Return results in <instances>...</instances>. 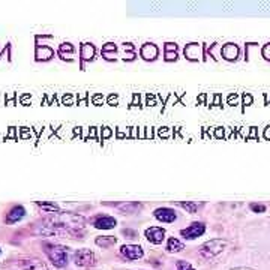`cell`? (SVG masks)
Masks as SVG:
<instances>
[{"mask_svg": "<svg viewBox=\"0 0 270 270\" xmlns=\"http://www.w3.org/2000/svg\"><path fill=\"white\" fill-rule=\"evenodd\" d=\"M44 251H45L47 257L50 258V261L56 267L62 269L68 264V248L66 246L56 245V243H45Z\"/></svg>", "mask_w": 270, "mask_h": 270, "instance_id": "6da1fadb", "label": "cell"}, {"mask_svg": "<svg viewBox=\"0 0 270 270\" xmlns=\"http://www.w3.org/2000/svg\"><path fill=\"white\" fill-rule=\"evenodd\" d=\"M3 267H6L8 270H48L47 264L42 260L33 257H24L5 263Z\"/></svg>", "mask_w": 270, "mask_h": 270, "instance_id": "7a4b0ae2", "label": "cell"}, {"mask_svg": "<svg viewBox=\"0 0 270 270\" xmlns=\"http://www.w3.org/2000/svg\"><path fill=\"white\" fill-rule=\"evenodd\" d=\"M225 246H227L225 240H222V239H212V240H209V242H206V243H203L200 246L198 254L203 258L209 260V258H213V257L219 255Z\"/></svg>", "mask_w": 270, "mask_h": 270, "instance_id": "3957f363", "label": "cell"}, {"mask_svg": "<svg viewBox=\"0 0 270 270\" xmlns=\"http://www.w3.org/2000/svg\"><path fill=\"white\" fill-rule=\"evenodd\" d=\"M74 261L80 267H92L96 264V255H95L93 251L83 248V249H78L74 254Z\"/></svg>", "mask_w": 270, "mask_h": 270, "instance_id": "277c9868", "label": "cell"}, {"mask_svg": "<svg viewBox=\"0 0 270 270\" xmlns=\"http://www.w3.org/2000/svg\"><path fill=\"white\" fill-rule=\"evenodd\" d=\"M204 231H206V225L203 222H192L188 228L180 231V234H182V237H185L188 240H194V239L203 236Z\"/></svg>", "mask_w": 270, "mask_h": 270, "instance_id": "5b68a950", "label": "cell"}, {"mask_svg": "<svg viewBox=\"0 0 270 270\" xmlns=\"http://www.w3.org/2000/svg\"><path fill=\"white\" fill-rule=\"evenodd\" d=\"M120 254L129 260V261H134V260H140L143 258L144 255V251L140 245H123L120 248Z\"/></svg>", "mask_w": 270, "mask_h": 270, "instance_id": "8992f818", "label": "cell"}, {"mask_svg": "<svg viewBox=\"0 0 270 270\" xmlns=\"http://www.w3.org/2000/svg\"><path fill=\"white\" fill-rule=\"evenodd\" d=\"M146 239L153 245H161L165 239V230L162 227H150L144 231Z\"/></svg>", "mask_w": 270, "mask_h": 270, "instance_id": "52a82bcc", "label": "cell"}, {"mask_svg": "<svg viewBox=\"0 0 270 270\" xmlns=\"http://www.w3.org/2000/svg\"><path fill=\"white\" fill-rule=\"evenodd\" d=\"M153 215H155V218L164 224H171V222H174L177 219V215H176V212L170 209V207H159L156 209L155 212H153Z\"/></svg>", "mask_w": 270, "mask_h": 270, "instance_id": "ba28073f", "label": "cell"}, {"mask_svg": "<svg viewBox=\"0 0 270 270\" xmlns=\"http://www.w3.org/2000/svg\"><path fill=\"white\" fill-rule=\"evenodd\" d=\"M116 224H117V221H116L113 216H107V215L96 216V219L93 222L95 228H98V230H111L116 227Z\"/></svg>", "mask_w": 270, "mask_h": 270, "instance_id": "9c48e42d", "label": "cell"}, {"mask_svg": "<svg viewBox=\"0 0 270 270\" xmlns=\"http://www.w3.org/2000/svg\"><path fill=\"white\" fill-rule=\"evenodd\" d=\"M26 215V209L23 206H14L11 210H9V213L6 215L5 221L6 224H15L18 221H21Z\"/></svg>", "mask_w": 270, "mask_h": 270, "instance_id": "30bf717a", "label": "cell"}, {"mask_svg": "<svg viewBox=\"0 0 270 270\" xmlns=\"http://www.w3.org/2000/svg\"><path fill=\"white\" fill-rule=\"evenodd\" d=\"M158 53L159 50L155 44H144L140 50V54L144 60H155L158 57Z\"/></svg>", "mask_w": 270, "mask_h": 270, "instance_id": "8fae6325", "label": "cell"}, {"mask_svg": "<svg viewBox=\"0 0 270 270\" xmlns=\"http://www.w3.org/2000/svg\"><path fill=\"white\" fill-rule=\"evenodd\" d=\"M117 209L125 215H134V213H138V212L143 209V204L138 203V201H129V203L119 204Z\"/></svg>", "mask_w": 270, "mask_h": 270, "instance_id": "7c38bea8", "label": "cell"}, {"mask_svg": "<svg viewBox=\"0 0 270 270\" xmlns=\"http://www.w3.org/2000/svg\"><path fill=\"white\" fill-rule=\"evenodd\" d=\"M224 59L227 60H236L239 57V47L234 45V44H225L221 50Z\"/></svg>", "mask_w": 270, "mask_h": 270, "instance_id": "4fadbf2b", "label": "cell"}, {"mask_svg": "<svg viewBox=\"0 0 270 270\" xmlns=\"http://www.w3.org/2000/svg\"><path fill=\"white\" fill-rule=\"evenodd\" d=\"M185 56L189 60H198L201 56V47L198 44H189L185 47Z\"/></svg>", "mask_w": 270, "mask_h": 270, "instance_id": "5bb4252c", "label": "cell"}, {"mask_svg": "<svg viewBox=\"0 0 270 270\" xmlns=\"http://www.w3.org/2000/svg\"><path fill=\"white\" fill-rule=\"evenodd\" d=\"M185 249V245L177 240L176 237H170L168 239V243H167V251L168 252H180V251Z\"/></svg>", "mask_w": 270, "mask_h": 270, "instance_id": "9a60e30c", "label": "cell"}, {"mask_svg": "<svg viewBox=\"0 0 270 270\" xmlns=\"http://www.w3.org/2000/svg\"><path fill=\"white\" fill-rule=\"evenodd\" d=\"M177 59V45L176 44H165V60L171 62V60H176Z\"/></svg>", "mask_w": 270, "mask_h": 270, "instance_id": "2e32d148", "label": "cell"}, {"mask_svg": "<svg viewBox=\"0 0 270 270\" xmlns=\"http://www.w3.org/2000/svg\"><path fill=\"white\" fill-rule=\"evenodd\" d=\"M116 242H117V239L113 237V236H99V237H96L95 243L101 246V248H110L111 245H116Z\"/></svg>", "mask_w": 270, "mask_h": 270, "instance_id": "e0dca14e", "label": "cell"}, {"mask_svg": "<svg viewBox=\"0 0 270 270\" xmlns=\"http://www.w3.org/2000/svg\"><path fill=\"white\" fill-rule=\"evenodd\" d=\"M36 206L41 207L45 212H48V213H54V212H56V213H59V212H60L59 206L54 204V203H48V201H38Z\"/></svg>", "mask_w": 270, "mask_h": 270, "instance_id": "ac0fdd59", "label": "cell"}, {"mask_svg": "<svg viewBox=\"0 0 270 270\" xmlns=\"http://www.w3.org/2000/svg\"><path fill=\"white\" fill-rule=\"evenodd\" d=\"M81 57L83 60H92L95 57V47L92 44H84L81 47Z\"/></svg>", "mask_w": 270, "mask_h": 270, "instance_id": "d6986e66", "label": "cell"}, {"mask_svg": "<svg viewBox=\"0 0 270 270\" xmlns=\"http://www.w3.org/2000/svg\"><path fill=\"white\" fill-rule=\"evenodd\" d=\"M179 206L182 209H185L188 213H195V212L198 210V207H200V204L197 201H180Z\"/></svg>", "mask_w": 270, "mask_h": 270, "instance_id": "ffe728a7", "label": "cell"}, {"mask_svg": "<svg viewBox=\"0 0 270 270\" xmlns=\"http://www.w3.org/2000/svg\"><path fill=\"white\" fill-rule=\"evenodd\" d=\"M176 266H177V270H195L194 267H192L191 263H188L185 260H177L176 261Z\"/></svg>", "mask_w": 270, "mask_h": 270, "instance_id": "44dd1931", "label": "cell"}, {"mask_svg": "<svg viewBox=\"0 0 270 270\" xmlns=\"http://www.w3.org/2000/svg\"><path fill=\"white\" fill-rule=\"evenodd\" d=\"M65 51H68L69 54H72V53H74V47H72L71 44H62V45H60V48H59V53H60V54H63Z\"/></svg>", "mask_w": 270, "mask_h": 270, "instance_id": "7402d4cb", "label": "cell"}, {"mask_svg": "<svg viewBox=\"0 0 270 270\" xmlns=\"http://www.w3.org/2000/svg\"><path fill=\"white\" fill-rule=\"evenodd\" d=\"M251 210L257 212V213H263V212H266V206H263V204H251Z\"/></svg>", "mask_w": 270, "mask_h": 270, "instance_id": "603a6c76", "label": "cell"}, {"mask_svg": "<svg viewBox=\"0 0 270 270\" xmlns=\"http://www.w3.org/2000/svg\"><path fill=\"white\" fill-rule=\"evenodd\" d=\"M108 51H113V53H116V51H117V47H116L114 44H105V47L102 48V54L104 53H108Z\"/></svg>", "mask_w": 270, "mask_h": 270, "instance_id": "cb8c5ba5", "label": "cell"}, {"mask_svg": "<svg viewBox=\"0 0 270 270\" xmlns=\"http://www.w3.org/2000/svg\"><path fill=\"white\" fill-rule=\"evenodd\" d=\"M263 57H264V59H267V60H270V44L264 45V48H263Z\"/></svg>", "mask_w": 270, "mask_h": 270, "instance_id": "d4e9b609", "label": "cell"}, {"mask_svg": "<svg viewBox=\"0 0 270 270\" xmlns=\"http://www.w3.org/2000/svg\"><path fill=\"white\" fill-rule=\"evenodd\" d=\"M123 234L125 236H129V239H134V237H137V233L132 230H123Z\"/></svg>", "mask_w": 270, "mask_h": 270, "instance_id": "484cf974", "label": "cell"}, {"mask_svg": "<svg viewBox=\"0 0 270 270\" xmlns=\"http://www.w3.org/2000/svg\"><path fill=\"white\" fill-rule=\"evenodd\" d=\"M243 104H245V105L252 104V96H251V95H245V96H243Z\"/></svg>", "mask_w": 270, "mask_h": 270, "instance_id": "4316f807", "label": "cell"}, {"mask_svg": "<svg viewBox=\"0 0 270 270\" xmlns=\"http://www.w3.org/2000/svg\"><path fill=\"white\" fill-rule=\"evenodd\" d=\"M264 137H266L267 140L270 138V126H267V128H266V134H264Z\"/></svg>", "mask_w": 270, "mask_h": 270, "instance_id": "83f0119b", "label": "cell"}, {"mask_svg": "<svg viewBox=\"0 0 270 270\" xmlns=\"http://www.w3.org/2000/svg\"><path fill=\"white\" fill-rule=\"evenodd\" d=\"M233 270H251V269H245V267H242V269H233Z\"/></svg>", "mask_w": 270, "mask_h": 270, "instance_id": "f1b7e54d", "label": "cell"}, {"mask_svg": "<svg viewBox=\"0 0 270 270\" xmlns=\"http://www.w3.org/2000/svg\"><path fill=\"white\" fill-rule=\"evenodd\" d=\"M0 252H2V251H0Z\"/></svg>", "mask_w": 270, "mask_h": 270, "instance_id": "f546056e", "label": "cell"}]
</instances>
